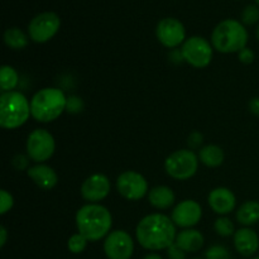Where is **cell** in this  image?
Here are the masks:
<instances>
[{"label": "cell", "instance_id": "obj_1", "mask_svg": "<svg viewBox=\"0 0 259 259\" xmlns=\"http://www.w3.org/2000/svg\"><path fill=\"white\" fill-rule=\"evenodd\" d=\"M136 237L146 249H168L176 240V225L171 218L163 214L147 215L137 225Z\"/></svg>", "mask_w": 259, "mask_h": 259}, {"label": "cell", "instance_id": "obj_2", "mask_svg": "<svg viewBox=\"0 0 259 259\" xmlns=\"http://www.w3.org/2000/svg\"><path fill=\"white\" fill-rule=\"evenodd\" d=\"M113 225V218L105 206L88 204L78 209L76 214V227L78 233L89 242H98L109 235Z\"/></svg>", "mask_w": 259, "mask_h": 259}, {"label": "cell", "instance_id": "obj_3", "mask_svg": "<svg viewBox=\"0 0 259 259\" xmlns=\"http://www.w3.org/2000/svg\"><path fill=\"white\" fill-rule=\"evenodd\" d=\"M67 98L63 91L55 88H46L34 94L30 100V114L40 123L56 120L66 110Z\"/></svg>", "mask_w": 259, "mask_h": 259}, {"label": "cell", "instance_id": "obj_4", "mask_svg": "<svg viewBox=\"0 0 259 259\" xmlns=\"http://www.w3.org/2000/svg\"><path fill=\"white\" fill-rule=\"evenodd\" d=\"M211 43L220 53H239L247 46L248 32L238 20H223L212 30Z\"/></svg>", "mask_w": 259, "mask_h": 259}, {"label": "cell", "instance_id": "obj_5", "mask_svg": "<svg viewBox=\"0 0 259 259\" xmlns=\"http://www.w3.org/2000/svg\"><path fill=\"white\" fill-rule=\"evenodd\" d=\"M30 104L22 93L9 91L0 95V125L4 129H17L28 120Z\"/></svg>", "mask_w": 259, "mask_h": 259}, {"label": "cell", "instance_id": "obj_6", "mask_svg": "<svg viewBox=\"0 0 259 259\" xmlns=\"http://www.w3.org/2000/svg\"><path fill=\"white\" fill-rule=\"evenodd\" d=\"M199 167V157L191 149H179L167 157L164 169L172 179L185 181L196 174Z\"/></svg>", "mask_w": 259, "mask_h": 259}, {"label": "cell", "instance_id": "obj_7", "mask_svg": "<svg viewBox=\"0 0 259 259\" xmlns=\"http://www.w3.org/2000/svg\"><path fill=\"white\" fill-rule=\"evenodd\" d=\"M182 57L189 65L196 68H204L209 66L212 60V47L205 38L190 37L182 45Z\"/></svg>", "mask_w": 259, "mask_h": 259}, {"label": "cell", "instance_id": "obj_8", "mask_svg": "<svg viewBox=\"0 0 259 259\" xmlns=\"http://www.w3.org/2000/svg\"><path fill=\"white\" fill-rule=\"evenodd\" d=\"M56 149L55 138L46 129H35L28 136L27 153L32 161L42 163L53 156Z\"/></svg>", "mask_w": 259, "mask_h": 259}, {"label": "cell", "instance_id": "obj_9", "mask_svg": "<svg viewBox=\"0 0 259 259\" xmlns=\"http://www.w3.org/2000/svg\"><path fill=\"white\" fill-rule=\"evenodd\" d=\"M61 27V19L56 13L45 12L35 15L28 25V33L33 42L45 43L55 37Z\"/></svg>", "mask_w": 259, "mask_h": 259}, {"label": "cell", "instance_id": "obj_10", "mask_svg": "<svg viewBox=\"0 0 259 259\" xmlns=\"http://www.w3.org/2000/svg\"><path fill=\"white\" fill-rule=\"evenodd\" d=\"M118 192L126 200L137 201L146 196L148 191V182L136 171H125L116 179Z\"/></svg>", "mask_w": 259, "mask_h": 259}, {"label": "cell", "instance_id": "obj_11", "mask_svg": "<svg viewBox=\"0 0 259 259\" xmlns=\"http://www.w3.org/2000/svg\"><path fill=\"white\" fill-rule=\"evenodd\" d=\"M104 252L109 259H131L134 252V242L126 232L115 230L106 237Z\"/></svg>", "mask_w": 259, "mask_h": 259}, {"label": "cell", "instance_id": "obj_12", "mask_svg": "<svg viewBox=\"0 0 259 259\" xmlns=\"http://www.w3.org/2000/svg\"><path fill=\"white\" fill-rule=\"evenodd\" d=\"M157 38L167 48H176L182 45L186 37L184 24L176 18H164L157 24Z\"/></svg>", "mask_w": 259, "mask_h": 259}, {"label": "cell", "instance_id": "obj_13", "mask_svg": "<svg viewBox=\"0 0 259 259\" xmlns=\"http://www.w3.org/2000/svg\"><path fill=\"white\" fill-rule=\"evenodd\" d=\"M201 217L202 209L199 202L194 201V200H185V201L177 204L172 210L171 219L177 227L189 229V228L199 224Z\"/></svg>", "mask_w": 259, "mask_h": 259}, {"label": "cell", "instance_id": "obj_14", "mask_svg": "<svg viewBox=\"0 0 259 259\" xmlns=\"http://www.w3.org/2000/svg\"><path fill=\"white\" fill-rule=\"evenodd\" d=\"M110 192V181L103 174L91 175L81 185V196L90 204H96L105 199Z\"/></svg>", "mask_w": 259, "mask_h": 259}, {"label": "cell", "instance_id": "obj_15", "mask_svg": "<svg viewBox=\"0 0 259 259\" xmlns=\"http://www.w3.org/2000/svg\"><path fill=\"white\" fill-rule=\"evenodd\" d=\"M207 201L212 211L220 215H227L232 212L237 205L235 195L227 187H218L212 190L209 194Z\"/></svg>", "mask_w": 259, "mask_h": 259}, {"label": "cell", "instance_id": "obj_16", "mask_svg": "<svg viewBox=\"0 0 259 259\" xmlns=\"http://www.w3.org/2000/svg\"><path fill=\"white\" fill-rule=\"evenodd\" d=\"M234 247L239 254L250 257L259 248V237L257 233L249 228H242L234 234Z\"/></svg>", "mask_w": 259, "mask_h": 259}, {"label": "cell", "instance_id": "obj_17", "mask_svg": "<svg viewBox=\"0 0 259 259\" xmlns=\"http://www.w3.org/2000/svg\"><path fill=\"white\" fill-rule=\"evenodd\" d=\"M27 175L33 180L35 185L42 190H51L57 185L58 177L55 169L51 168L47 164H35L29 167Z\"/></svg>", "mask_w": 259, "mask_h": 259}, {"label": "cell", "instance_id": "obj_18", "mask_svg": "<svg viewBox=\"0 0 259 259\" xmlns=\"http://www.w3.org/2000/svg\"><path fill=\"white\" fill-rule=\"evenodd\" d=\"M175 244L184 252H199L204 247V235L195 229H185L177 234Z\"/></svg>", "mask_w": 259, "mask_h": 259}, {"label": "cell", "instance_id": "obj_19", "mask_svg": "<svg viewBox=\"0 0 259 259\" xmlns=\"http://www.w3.org/2000/svg\"><path fill=\"white\" fill-rule=\"evenodd\" d=\"M148 201L152 206L159 210L169 209L175 204V194L167 186H156L148 192Z\"/></svg>", "mask_w": 259, "mask_h": 259}, {"label": "cell", "instance_id": "obj_20", "mask_svg": "<svg viewBox=\"0 0 259 259\" xmlns=\"http://www.w3.org/2000/svg\"><path fill=\"white\" fill-rule=\"evenodd\" d=\"M237 220L239 224L250 227L259 222V202L258 201H245L237 211Z\"/></svg>", "mask_w": 259, "mask_h": 259}, {"label": "cell", "instance_id": "obj_21", "mask_svg": "<svg viewBox=\"0 0 259 259\" xmlns=\"http://www.w3.org/2000/svg\"><path fill=\"white\" fill-rule=\"evenodd\" d=\"M199 159L207 167H219L224 162V152L219 146L209 144L200 149Z\"/></svg>", "mask_w": 259, "mask_h": 259}, {"label": "cell", "instance_id": "obj_22", "mask_svg": "<svg viewBox=\"0 0 259 259\" xmlns=\"http://www.w3.org/2000/svg\"><path fill=\"white\" fill-rule=\"evenodd\" d=\"M4 42L12 50H23L28 46V37L19 28H9L4 33Z\"/></svg>", "mask_w": 259, "mask_h": 259}, {"label": "cell", "instance_id": "obj_23", "mask_svg": "<svg viewBox=\"0 0 259 259\" xmlns=\"http://www.w3.org/2000/svg\"><path fill=\"white\" fill-rule=\"evenodd\" d=\"M18 73L12 66L4 65L0 68V89L3 93H9L13 91L18 85Z\"/></svg>", "mask_w": 259, "mask_h": 259}, {"label": "cell", "instance_id": "obj_24", "mask_svg": "<svg viewBox=\"0 0 259 259\" xmlns=\"http://www.w3.org/2000/svg\"><path fill=\"white\" fill-rule=\"evenodd\" d=\"M214 229L220 237H230V235L235 234L234 232V224L229 218L222 217L217 219L214 224Z\"/></svg>", "mask_w": 259, "mask_h": 259}, {"label": "cell", "instance_id": "obj_25", "mask_svg": "<svg viewBox=\"0 0 259 259\" xmlns=\"http://www.w3.org/2000/svg\"><path fill=\"white\" fill-rule=\"evenodd\" d=\"M89 240L86 239L83 235H81L80 233L77 234L71 235V238L67 242V248L71 253H75V254H78V253H82L85 250L86 245H88Z\"/></svg>", "mask_w": 259, "mask_h": 259}, {"label": "cell", "instance_id": "obj_26", "mask_svg": "<svg viewBox=\"0 0 259 259\" xmlns=\"http://www.w3.org/2000/svg\"><path fill=\"white\" fill-rule=\"evenodd\" d=\"M259 20V8L257 5L250 4L244 8L242 12V22L245 25H253Z\"/></svg>", "mask_w": 259, "mask_h": 259}, {"label": "cell", "instance_id": "obj_27", "mask_svg": "<svg viewBox=\"0 0 259 259\" xmlns=\"http://www.w3.org/2000/svg\"><path fill=\"white\" fill-rule=\"evenodd\" d=\"M206 259H230L229 250L223 245H214L210 247L205 253Z\"/></svg>", "mask_w": 259, "mask_h": 259}, {"label": "cell", "instance_id": "obj_28", "mask_svg": "<svg viewBox=\"0 0 259 259\" xmlns=\"http://www.w3.org/2000/svg\"><path fill=\"white\" fill-rule=\"evenodd\" d=\"M14 205V199L7 190L0 191V214L4 215L9 211Z\"/></svg>", "mask_w": 259, "mask_h": 259}, {"label": "cell", "instance_id": "obj_29", "mask_svg": "<svg viewBox=\"0 0 259 259\" xmlns=\"http://www.w3.org/2000/svg\"><path fill=\"white\" fill-rule=\"evenodd\" d=\"M66 109H67L68 113L71 114H77L81 113L83 109V103L80 98L77 96H70L67 99V105H66Z\"/></svg>", "mask_w": 259, "mask_h": 259}, {"label": "cell", "instance_id": "obj_30", "mask_svg": "<svg viewBox=\"0 0 259 259\" xmlns=\"http://www.w3.org/2000/svg\"><path fill=\"white\" fill-rule=\"evenodd\" d=\"M238 56H239L240 62L245 63V65H249V63H252L253 61H254V52H253L250 48H243V50L238 53Z\"/></svg>", "mask_w": 259, "mask_h": 259}, {"label": "cell", "instance_id": "obj_31", "mask_svg": "<svg viewBox=\"0 0 259 259\" xmlns=\"http://www.w3.org/2000/svg\"><path fill=\"white\" fill-rule=\"evenodd\" d=\"M167 255H168L169 259H186V252H184L176 244H172L167 249Z\"/></svg>", "mask_w": 259, "mask_h": 259}, {"label": "cell", "instance_id": "obj_32", "mask_svg": "<svg viewBox=\"0 0 259 259\" xmlns=\"http://www.w3.org/2000/svg\"><path fill=\"white\" fill-rule=\"evenodd\" d=\"M13 166L17 169L27 168L28 158L25 156H23V154H18V156H15L14 159H13Z\"/></svg>", "mask_w": 259, "mask_h": 259}, {"label": "cell", "instance_id": "obj_33", "mask_svg": "<svg viewBox=\"0 0 259 259\" xmlns=\"http://www.w3.org/2000/svg\"><path fill=\"white\" fill-rule=\"evenodd\" d=\"M201 143H202V136L200 133H197V132H194V133H192L189 138L190 147H192V148H196V147H199Z\"/></svg>", "mask_w": 259, "mask_h": 259}, {"label": "cell", "instance_id": "obj_34", "mask_svg": "<svg viewBox=\"0 0 259 259\" xmlns=\"http://www.w3.org/2000/svg\"><path fill=\"white\" fill-rule=\"evenodd\" d=\"M249 110L255 116H259V98H253L249 101Z\"/></svg>", "mask_w": 259, "mask_h": 259}, {"label": "cell", "instance_id": "obj_35", "mask_svg": "<svg viewBox=\"0 0 259 259\" xmlns=\"http://www.w3.org/2000/svg\"><path fill=\"white\" fill-rule=\"evenodd\" d=\"M7 238H8V233L7 229L4 227H0V247H4L5 243H7Z\"/></svg>", "mask_w": 259, "mask_h": 259}, {"label": "cell", "instance_id": "obj_36", "mask_svg": "<svg viewBox=\"0 0 259 259\" xmlns=\"http://www.w3.org/2000/svg\"><path fill=\"white\" fill-rule=\"evenodd\" d=\"M143 259H162V257L158 254H154V253H151V254H147Z\"/></svg>", "mask_w": 259, "mask_h": 259}, {"label": "cell", "instance_id": "obj_37", "mask_svg": "<svg viewBox=\"0 0 259 259\" xmlns=\"http://www.w3.org/2000/svg\"><path fill=\"white\" fill-rule=\"evenodd\" d=\"M257 38H258V40H259V27H258V29H257Z\"/></svg>", "mask_w": 259, "mask_h": 259}, {"label": "cell", "instance_id": "obj_38", "mask_svg": "<svg viewBox=\"0 0 259 259\" xmlns=\"http://www.w3.org/2000/svg\"><path fill=\"white\" fill-rule=\"evenodd\" d=\"M254 2H255V3H257V4L259 5V0H254Z\"/></svg>", "mask_w": 259, "mask_h": 259}, {"label": "cell", "instance_id": "obj_39", "mask_svg": "<svg viewBox=\"0 0 259 259\" xmlns=\"http://www.w3.org/2000/svg\"><path fill=\"white\" fill-rule=\"evenodd\" d=\"M253 259H259V257H255V258H253Z\"/></svg>", "mask_w": 259, "mask_h": 259}, {"label": "cell", "instance_id": "obj_40", "mask_svg": "<svg viewBox=\"0 0 259 259\" xmlns=\"http://www.w3.org/2000/svg\"><path fill=\"white\" fill-rule=\"evenodd\" d=\"M194 259H201V258H194Z\"/></svg>", "mask_w": 259, "mask_h": 259}]
</instances>
